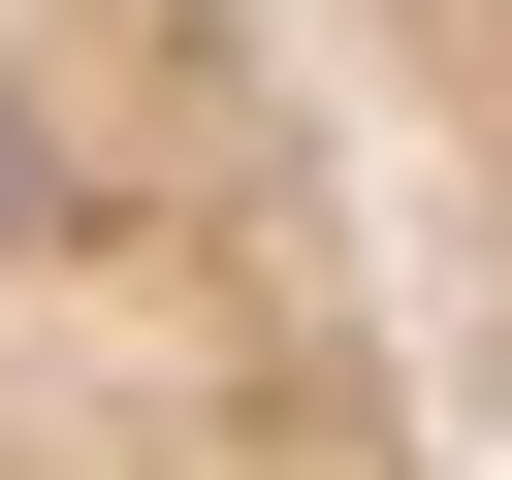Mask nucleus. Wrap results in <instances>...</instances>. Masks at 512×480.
I'll list each match as a JSON object with an SVG mask.
<instances>
[{
    "label": "nucleus",
    "instance_id": "f257e3e1",
    "mask_svg": "<svg viewBox=\"0 0 512 480\" xmlns=\"http://www.w3.org/2000/svg\"><path fill=\"white\" fill-rule=\"evenodd\" d=\"M0 480H448L288 0H0Z\"/></svg>",
    "mask_w": 512,
    "mask_h": 480
},
{
    "label": "nucleus",
    "instance_id": "f03ea898",
    "mask_svg": "<svg viewBox=\"0 0 512 480\" xmlns=\"http://www.w3.org/2000/svg\"><path fill=\"white\" fill-rule=\"evenodd\" d=\"M320 32H352L384 160L448 192V288H480V352H512V0H320Z\"/></svg>",
    "mask_w": 512,
    "mask_h": 480
}]
</instances>
